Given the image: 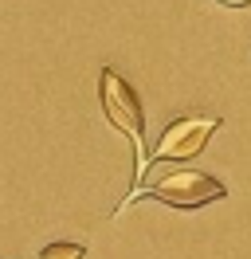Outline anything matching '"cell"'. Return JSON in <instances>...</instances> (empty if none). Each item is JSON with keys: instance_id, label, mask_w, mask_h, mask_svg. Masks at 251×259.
<instances>
[{"instance_id": "cell-1", "label": "cell", "mask_w": 251, "mask_h": 259, "mask_svg": "<svg viewBox=\"0 0 251 259\" xmlns=\"http://www.w3.org/2000/svg\"><path fill=\"white\" fill-rule=\"evenodd\" d=\"M98 98H102V110H106L110 126L122 130L126 138L134 142V149H138V169H134V177L141 181L145 165H149V153H145V114H141L138 91H134L114 67H106L102 79H98Z\"/></svg>"}, {"instance_id": "cell-3", "label": "cell", "mask_w": 251, "mask_h": 259, "mask_svg": "<svg viewBox=\"0 0 251 259\" xmlns=\"http://www.w3.org/2000/svg\"><path fill=\"white\" fill-rule=\"evenodd\" d=\"M149 196H157L161 204H173V208H204L212 200H224L228 189L200 169H177V173L157 181L149 189Z\"/></svg>"}, {"instance_id": "cell-4", "label": "cell", "mask_w": 251, "mask_h": 259, "mask_svg": "<svg viewBox=\"0 0 251 259\" xmlns=\"http://www.w3.org/2000/svg\"><path fill=\"white\" fill-rule=\"evenodd\" d=\"M82 255H87L82 243H47L39 259H82Z\"/></svg>"}, {"instance_id": "cell-5", "label": "cell", "mask_w": 251, "mask_h": 259, "mask_svg": "<svg viewBox=\"0 0 251 259\" xmlns=\"http://www.w3.org/2000/svg\"><path fill=\"white\" fill-rule=\"evenodd\" d=\"M216 4H224V8H243V4H251V0H216Z\"/></svg>"}, {"instance_id": "cell-2", "label": "cell", "mask_w": 251, "mask_h": 259, "mask_svg": "<svg viewBox=\"0 0 251 259\" xmlns=\"http://www.w3.org/2000/svg\"><path fill=\"white\" fill-rule=\"evenodd\" d=\"M216 130H220L216 114H185L165 126L161 142L149 149V161H192Z\"/></svg>"}]
</instances>
